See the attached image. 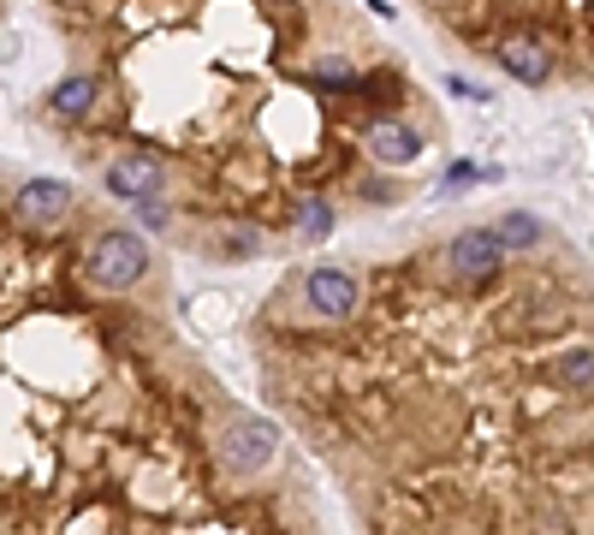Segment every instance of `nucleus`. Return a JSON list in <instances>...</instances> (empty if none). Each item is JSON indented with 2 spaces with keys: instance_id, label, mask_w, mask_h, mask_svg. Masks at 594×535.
Here are the masks:
<instances>
[{
  "instance_id": "nucleus-1",
  "label": "nucleus",
  "mask_w": 594,
  "mask_h": 535,
  "mask_svg": "<svg viewBox=\"0 0 594 535\" xmlns=\"http://www.w3.org/2000/svg\"><path fill=\"white\" fill-rule=\"evenodd\" d=\"M83 274H90V286H101V292H132L143 274H149V244H143V233L108 226L83 250Z\"/></svg>"
},
{
  "instance_id": "nucleus-2",
  "label": "nucleus",
  "mask_w": 594,
  "mask_h": 535,
  "mask_svg": "<svg viewBox=\"0 0 594 535\" xmlns=\"http://www.w3.org/2000/svg\"><path fill=\"white\" fill-rule=\"evenodd\" d=\"M221 458H226V470H238V476H262L273 458H280V428L256 411L232 416L221 428Z\"/></svg>"
},
{
  "instance_id": "nucleus-3",
  "label": "nucleus",
  "mask_w": 594,
  "mask_h": 535,
  "mask_svg": "<svg viewBox=\"0 0 594 535\" xmlns=\"http://www.w3.org/2000/svg\"><path fill=\"white\" fill-rule=\"evenodd\" d=\"M101 185H108V197H120V202H155L167 191V167L155 161L149 149H132V155H113L108 172H101Z\"/></svg>"
},
{
  "instance_id": "nucleus-4",
  "label": "nucleus",
  "mask_w": 594,
  "mask_h": 535,
  "mask_svg": "<svg viewBox=\"0 0 594 535\" xmlns=\"http://www.w3.org/2000/svg\"><path fill=\"white\" fill-rule=\"evenodd\" d=\"M500 268H505V244L494 233H482V226L446 244V274H452L458 286H487Z\"/></svg>"
},
{
  "instance_id": "nucleus-5",
  "label": "nucleus",
  "mask_w": 594,
  "mask_h": 535,
  "mask_svg": "<svg viewBox=\"0 0 594 535\" xmlns=\"http://www.w3.org/2000/svg\"><path fill=\"white\" fill-rule=\"evenodd\" d=\"M303 303H310L322 322H345L363 303V286H357L351 268H310L303 274Z\"/></svg>"
},
{
  "instance_id": "nucleus-6",
  "label": "nucleus",
  "mask_w": 594,
  "mask_h": 535,
  "mask_svg": "<svg viewBox=\"0 0 594 535\" xmlns=\"http://www.w3.org/2000/svg\"><path fill=\"white\" fill-rule=\"evenodd\" d=\"M71 202H78V191H71L66 179H31V185H19V197H12V214H19L24 226H36V233H54V226L71 214Z\"/></svg>"
},
{
  "instance_id": "nucleus-7",
  "label": "nucleus",
  "mask_w": 594,
  "mask_h": 535,
  "mask_svg": "<svg viewBox=\"0 0 594 535\" xmlns=\"http://www.w3.org/2000/svg\"><path fill=\"white\" fill-rule=\"evenodd\" d=\"M494 60L512 71L517 83H529V90L553 78V48H547V42L535 36V31H505V36L494 42Z\"/></svg>"
},
{
  "instance_id": "nucleus-8",
  "label": "nucleus",
  "mask_w": 594,
  "mask_h": 535,
  "mask_svg": "<svg viewBox=\"0 0 594 535\" xmlns=\"http://www.w3.org/2000/svg\"><path fill=\"white\" fill-rule=\"evenodd\" d=\"M363 149H369L381 167H411L416 155H423V132H416L411 120H399V113H381V120H369Z\"/></svg>"
},
{
  "instance_id": "nucleus-9",
  "label": "nucleus",
  "mask_w": 594,
  "mask_h": 535,
  "mask_svg": "<svg viewBox=\"0 0 594 535\" xmlns=\"http://www.w3.org/2000/svg\"><path fill=\"white\" fill-rule=\"evenodd\" d=\"M547 381H553L559 393H594V352H589V345L559 352L553 364H547Z\"/></svg>"
},
{
  "instance_id": "nucleus-10",
  "label": "nucleus",
  "mask_w": 594,
  "mask_h": 535,
  "mask_svg": "<svg viewBox=\"0 0 594 535\" xmlns=\"http://www.w3.org/2000/svg\"><path fill=\"white\" fill-rule=\"evenodd\" d=\"M48 108L60 113V120H83V113L96 108V78H90V71H71V78H60L48 90Z\"/></svg>"
},
{
  "instance_id": "nucleus-11",
  "label": "nucleus",
  "mask_w": 594,
  "mask_h": 535,
  "mask_svg": "<svg viewBox=\"0 0 594 535\" xmlns=\"http://www.w3.org/2000/svg\"><path fill=\"white\" fill-rule=\"evenodd\" d=\"M494 238L505 244V250H535V244H541V238H547V226H541V221H535V214H524V209H517V214H500V226H494Z\"/></svg>"
},
{
  "instance_id": "nucleus-12",
  "label": "nucleus",
  "mask_w": 594,
  "mask_h": 535,
  "mask_svg": "<svg viewBox=\"0 0 594 535\" xmlns=\"http://www.w3.org/2000/svg\"><path fill=\"white\" fill-rule=\"evenodd\" d=\"M292 221H298V238H310V244H322V238L333 233V209H327L322 197L298 202V214H292Z\"/></svg>"
},
{
  "instance_id": "nucleus-13",
  "label": "nucleus",
  "mask_w": 594,
  "mask_h": 535,
  "mask_svg": "<svg viewBox=\"0 0 594 535\" xmlns=\"http://www.w3.org/2000/svg\"><path fill=\"white\" fill-rule=\"evenodd\" d=\"M310 78H315V83H322V90H357V83H363V78H357V71H351V66H339V60H327V66H315V71H310Z\"/></svg>"
},
{
  "instance_id": "nucleus-14",
  "label": "nucleus",
  "mask_w": 594,
  "mask_h": 535,
  "mask_svg": "<svg viewBox=\"0 0 594 535\" xmlns=\"http://www.w3.org/2000/svg\"><path fill=\"white\" fill-rule=\"evenodd\" d=\"M475 179H487L475 161H452V167H446V179H440V197H452V191H463V185H475Z\"/></svg>"
},
{
  "instance_id": "nucleus-15",
  "label": "nucleus",
  "mask_w": 594,
  "mask_h": 535,
  "mask_svg": "<svg viewBox=\"0 0 594 535\" xmlns=\"http://www.w3.org/2000/svg\"><path fill=\"white\" fill-rule=\"evenodd\" d=\"M137 209H143V226H155V233L167 226V209H161V202H137Z\"/></svg>"
}]
</instances>
